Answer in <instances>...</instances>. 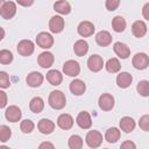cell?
Instances as JSON below:
<instances>
[{
    "label": "cell",
    "instance_id": "cell-33",
    "mask_svg": "<svg viewBox=\"0 0 149 149\" xmlns=\"http://www.w3.org/2000/svg\"><path fill=\"white\" fill-rule=\"evenodd\" d=\"M12 136V129L6 126V125H1L0 126V142L5 143L7 142Z\"/></svg>",
    "mask_w": 149,
    "mask_h": 149
},
{
    "label": "cell",
    "instance_id": "cell-20",
    "mask_svg": "<svg viewBox=\"0 0 149 149\" xmlns=\"http://www.w3.org/2000/svg\"><path fill=\"white\" fill-rule=\"evenodd\" d=\"M70 91H71V93L73 95L79 97V95H81V94L85 93V91H86V84L83 80H80V79H73L70 83Z\"/></svg>",
    "mask_w": 149,
    "mask_h": 149
},
{
    "label": "cell",
    "instance_id": "cell-26",
    "mask_svg": "<svg viewBox=\"0 0 149 149\" xmlns=\"http://www.w3.org/2000/svg\"><path fill=\"white\" fill-rule=\"evenodd\" d=\"M54 9L62 14V15H68L71 13V6L66 0H58L54 3Z\"/></svg>",
    "mask_w": 149,
    "mask_h": 149
},
{
    "label": "cell",
    "instance_id": "cell-42",
    "mask_svg": "<svg viewBox=\"0 0 149 149\" xmlns=\"http://www.w3.org/2000/svg\"><path fill=\"white\" fill-rule=\"evenodd\" d=\"M16 2L22 7H29L34 3V0H16Z\"/></svg>",
    "mask_w": 149,
    "mask_h": 149
},
{
    "label": "cell",
    "instance_id": "cell-15",
    "mask_svg": "<svg viewBox=\"0 0 149 149\" xmlns=\"http://www.w3.org/2000/svg\"><path fill=\"white\" fill-rule=\"evenodd\" d=\"M55 122L54 121H51L50 119H47V118H44V119H41L40 121H38V123H37V129L40 130V133L41 134H43V135H49V134H51L54 130H55Z\"/></svg>",
    "mask_w": 149,
    "mask_h": 149
},
{
    "label": "cell",
    "instance_id": "cell-17",
    "mask_svg": "<svg viewBox=\"0 0 149 149\" xmlns=\"http://www.w3.org/2000/svg\"><path fill=\"white\" fill-rule=\"evenodd\" d=\"M113 50H114L115 55L121 59H127L130 55V49L128 48L127 44H125L122 42H115L113 45Z\"/></svg>",
    "mask_w": 149,
    "mask_h": 149
},
{
    "label": "cell",
    "instance_id": "cell-4",
    "mask_svg": "<svg viewBox=\"0 0 149 149\" xmlns=\"http://www.w3.org/2000/svg\"><path fill=\"white\" fill-rule=\"evenodd\" d=\"M132 64L136 70H144L149 66V56L144 52H137L133 56Z\"/></svg>",
    "mask_w": 149,
    "mask_h": 149
},
{
    "label": "cell",
    "instance_id": "cell-34",
    "mask_svg": "<svg viewBox=\"0 0 149 149\" xmlns=\"http://www.w3.org/2000/svg\"><path fill=\"white\" fill-rule=\"evenodd\" d=\"M13 54L12 51L7 50V49H2L0 50V63L6 65V64H9L13 62Z\"/></svg>",
    "mask_w": 149,
    "mask_h": 149
},
{
    "label": "cell",
    "instance_id": "cell-19",
    "mask_svg": "<svg viewBox=\"0 0 149 149\" xmlns=\"http://www.w3.org/2000/svg\"><path fill=\"white\" fill-rule=\"evenodd\" d=\"M119 126H120V129L126 133V134H129L132 133L134 129H135V126H136V122L133 118L130 116H123L121 118V120L119 121Z\"/></svg>",
    "mask_w": 149,
    "mask_h": 149
},
{
    "label": "cell",
    "instance_id": "cell-27",
    "mask_svg": "<svg viewBox=\"0 0 149 149\" xmlns=\"http://www.w3.org/2000/svg\"><path fill=\"white\" fill-rule=\"evenodd\" d=\"M120 136H121V132L116 127L108 128L105 133V140L108 143H116L120 140Z\"/></svg>",
    "mask_w": 149,
    "mask_h": 149
},
{
    "label": "cell",
    "instance_id": "cell-9",
    "mask_svg": "<svg viewBox=\"0 0 149 149\" xmlns=\"http://www.w3.org/2000/svg\"><path fill=\"white\" fill-rule=\"evenodd\" d=\"M65 26L64 19L59 15H54L51 16L50 21H49V30L54 34H59L61 31H63Z\"/></svg>",
    "mask_w": 149,
    "mask_h": 149
},
{
    "label": "cell",
    "instance_id": "cell-5",
    "mask_svg": "<svg viewBox=\"0 0 149 149\" xmlns=\"http://www.w3.org/2000/svg\"><path fill=\"white\" fill-rule=\"evenodd\" d=\"M36 44L42 49H50L54 45V37L47 31H41L36 36Z\"/></svg>",
    "mask_w": 149,
    "mask_h": 149
},
{
    "label": "cell",
    "instance_id": "cell-8",
    "mask_svg": "<svg viewBox=\"0 0 149 149\" xmlns=\"http://www.w3.org/2000/svg\"><path fill=\"white\" fill-rule=\"evenodd\" d=\"M34 49H35L34 43H33V41H30V40H22V41H20V42L17 43V47H16L17 52H19L21 56H23V57L30 56V55L34 52Z\"/></svg>",
    "mask_w": 149,
    "mask_h": 149
},
{
    "label": "cell",
    "instance_id": "cell-6",
    "mask_svg": "<svg viewBox=\"0 0 149 149\" xmlns=\"http://www.w3.org/2000/svg\"><path fill=\"white\" fill-rule=\"evenodd\" d=\"M98 105L100 107V109L105 111V112H108V111H112L114 105H115V99L112 94L109 93H102L100 97H99V100H98Z\"/></svg>",
    "mask_w": 149,
    "mask_h": 149
},
{
    "label": "cell",
    "instance_id": "cell-39",
    "mask_svg": "<svg viewBox=\"0 0 149 149\" xmlns=\"http://www.w3.org/2000/svg\"><path fill=\"white\" fill-rule=\"evenodd\" d=\"M120 147H121L122 149H127V148H128V149H130V148H132V149H135V148H136V144H135L134 142H132V141H125L123 143H121Z\"/></svg>",
    "mask_w": 149,
    "mask_h": 149
},
{
    "label": "cell",
    "instance_id": "cell-41",
    "mask_svg": "<svg viewBox=\"0 0 149 149\" xmlns=\"http://www.w3.org/2000/svg\"><path fill=\"white\" fill-rule=\"evenodd\" d=\"M0 97H1V104H0V107L1 108H5L6 105H7V95L3 91H0Z\"/></svg>",
    "mask_w": 149,
    "mask_h": 149
},
{
    "label": "cell",
    "instance_id": "cell-32",
    "mask_svg": "<svg viewBox=\"0 0 149 149\" xmlns=\"http://www.w3.org/2000/svg\"><path fill=\"white\" fill-rule=\"evenodd\" d=\"M136 91L141 97H149V80H141L136 86Z\"/></svg>",
    "mask_w": 149,
    "mask_h": 149
},
{
    "label": "cell",
    "instance_id": "cell-7",
    "mask_svg": "<svg viewBox=\"0 0 149 149\" xmlns=\"http://www.w3.org/2000/svg\"><path fill=\"white\" fill-rule=\"evenodd\" d=\"M63 72L69 77H77L80 73V66L77 61L69 59L63 64Z\"/></svg>",
    "mask_w": 149,
    "mask_h": 149
},
{
    "label": "cell",
    "instance_id": "cell-18",
    "mask_svg": "<svg viewBox=\"0 0 149 149\" xmlns=\"http://www.w3.org/2000/svg\"><path fill=\"white\" fill-rule=\"evenodd\" d=\"M57 126L63 130H69L73 126V118L70 114L63 113L57 118Z\"/></svg>",
    "mask_w": 149,
    "mask_h": 149
},
{
    "label": "cell",
    "instance_id": "cell-25",
    "mask_svg": "<svg viewBox=\"0 0 149 149\" xmlns=\"http://www.w3.org/2000/svg\"><path fill=\"white\" fill-rule=\"evenodd\" d=\"M73 51L76 54V56L78 57H83L87 54L88 51V43L85 41V40H78L74 42V45H73Z\"/></svg>",
    "mask_w": 149,
    "mask_h": 149
},
{
    "label": "cell",
    "instance_id": "cell-24",
    "mask_svg": "<svg viewBox=\"0 0 149 149\" xmlns=\"http://www.w3.org/2000/svg\"><path fill=\"white\" fill-rule=\"evenodd\" d=\"M47 80L54 85V86H58L62 84L63 81V74L58 71V70H49L47 72Z\"/></svg>",
    "mask_w": 149,
    "mask_h": 149
},
{
    "label": "cell",
    "instance_id": "cell-12",
    "mask_svg": "<svg viewBox=\"0 0 149 149\" xmlns=\"http://www.w3.org/2000/svg\"><path fill=\"white\" fill-rule=\"evenodd\" d=\"M76 123L81 128V129H90L92 127V119L88 112L83 111L79 112V114L76 118Z\"/></svg>",
    "mask_w": 149,
    "mask_h": 149
},
{
    "label": "cell",
    "instance_id": "cell-36",
    "mask_svg": "<svg viewBox=\"0 0 149 149\" xmlns=\"http://www.w3.org/2000/svg\"><path fill=\"white\" fill-rule=\"evenodd\" d=\"M10 86L9 76L5 71H0V87L1 88H8Z\"/></svg>",
    "mask_w": 149,
    "mask_h": 149
},
{
    "label": "cell",
    "instance_id": "cell-11",
    "mask_svg": "<svg viewBox=\"0 0 149 149\" xmlns=\"http://www.w3.org/2000/svg\"><path fill=\"white\" fill-rule=\"evenodd\" d=\"M54 61H55V57H54V55L50 51H43L37 57V63L43 69L51 68L52 64H54Z\"/></svg>",
    "mask_w": 149,
    "mask_h": 149
},
{
    "label": "cell",
    "instance_id": "cell-3",
    "mask_svg": "<svg viewBox=\"0 0 149 149\" xmlns=\"http://www.w3.org/2000/svg\"><path fill=\"white\" fill-rule=\"evenodd\" d=\"M85 142L86 144L90 147V148H98L101 146L102 143V135L100 132L98 130H90L87 134H86V137H85Z\"/></svg>",
    "mask_w": 149,
    "mask_h": 149
},
{
    "label": "cell",
    "instance_id": "cell-31",
    "mask_svg": "<svg viewBox=\"0 0 149 149\" xmlns=\"http://www.w3.org/2000/svg\"><path fill=\"white\" fill-rule=\"evenodd\" d=\"M83 144H84L83 139L79 135H77V134L71 135L69 141H68V146H69L70 149H81Z\"/></svg>",
    "mask_w": 149,
    "mask_h": 149
},
{
    "label": "cell",
    "instance_id": "cell-21",
    "mask_svg": "<svg viewBox=\"0 0 149 149\" xmlns=\"http://www.w3.org/2000/svg\"><path fill=\"white\" fill-rule=\"evenodd\" d=\"M112 35L107 30H100L95 35V42L99 47H108L112 43Z\"/></svg>",
    "mask_w": 149,
    "mask_h": 149
},
{
    "label": "cell",
    "instance_id": "cell-14",
    "mask_svg": "<svg viewBox=\"0 0 149 149\" xmlns=\"http://www.w3.org/2000/svg\"><path fill=\"white\" fill-rule=\"evenodd\" d=\"M5 116L6 119L9 121V122H17L21 120V116H22V112L21 109L15 106V105H12L9 107L6 108L5 111Z\"/></svg>",
    "mask_w": 149,
    "mask_h": 149
},
{
    "label": "cell",
    "instance_id": "cell-2",
    "mask_svg": "<svg viewBox=\"0 0 149 149\" xmlns=\"http://www.w3.org/2000/svg\"><path fill=\"white\" fill-rule=\"evenodd\" d=\"M16 14V5L13 1H3L0 7V15L5 20H9L14 17Z\"/></svg>",
    "mask_w": 149,
    "mask_h": 149
},
{
    "label": "cell",
    "instance_id": "cell-30",
    "mask_svg": "<svg viewBox=\"0 0 149 149\" xmlns=\"http://www.w3.org/2000/svg\"><path fill=\"white\" fill-rule=\"evenodd\" d=\"M105 68H106L107 72H109V73H118L120 71V69H121V64H120L118 58L113 57V58H109L106 62Z\"/></svg>",
    "mask_w": 149,
    "mask_h": 149
},
{
    "label": "cell",
    "instance_id": "cell-23",
    "mask_svg": "<svg viewBox=\"0 0 149 149\" xmlns=\"http://www.w3.org/2000/svg\"><path fill=\"white\" fill-rule=\"evenodd\" d=\"M133 81V76L129 72H120L116 77V85L120 88H127Z\"/></svg>",
    "mask_w": 149,
    "mask_h": 149
},
{
    "label": "cell",
    "instance_id": "cell-28",
    "mask_svg": "<svg viewBox=\"0 0 149 149\" xmlns=\"http://www.w3.org/2000/svg\"><path fill=\"white\" fill-rule=\"evenodd\" d=\"M43 108H44V101H43V99L41 97H34L30 100V102H29V109L33 113L38 114V113H41L43 111Z\"/></svg>",
    "mask_w": 149,
    "mask_h": 149
},
{
    "label": "cell",
    "instance_id": "cell-29",
    "mask_svg": "<svg viewBox=\"0 0 149 149\" xmlns=\"http://www.w3.org/2000/svg\"><path fill=\"white\" fill-rule=\"evenodd\" d=\"M112 28L115 33H122L126 29V20L121 15H116L112 20Z\"/></svg>",
    "mask_w": 149,
    "mask_h": 149
},
{
    "label": "cell",
    "instance_id": "cell-37",
    "mask_svg": "<svg viewBox=\"0 0 149 149\" xmlns=\"http://www.w3.org/2000/svg\"><path fill=\"white\" fill-rule=\"evenodd\" d=\"M139 127L144 130V132H149V115L146 114V115H142L139 120Z\"/></svg>",
    "mask_w": 149,
    "mask_h": 149
},
{
    "label": "cell",
    "instance_id": "cell-38",
    "mask_svg": "<svg viewBox=\"0 0 149 149\" xmlns=\"http://www.w3.org/2000/svg\"><path fill=\"white\" fill-rule=\"evenodd\" d=\"M105 6H106V9L109 12L116 10L118 7L120 6V0H106Z\"/></svg>",
    "mask_w": 149,
    "mask_h": 149
},
{
    "label": "cell",
    "instance_id": "cell-43",
    "mask_svg": "<svg viewBox=\"0 0 149 149\" xmlns=\"http://www.w3.org/2000/svg\"><path fill=\"white\" fill-rule=\"evenodd\" d=\"M47 147H49V148H54L55 146H54L52 143H50V142H43V143H41V144L38 146L40 149H42V148H47Z\"/></svg>",
    "mask_w": 149,
    "mask_h": 149
},
{
    "label": "cell",
    "instance_id": "cell-35",
    "mask_svg": "<svg viewBox=\"0 0 149 149\" xmlns=\"http://www.w3.org/2000/svg\"><path fill=\"white\" fill-rule=\"evenodd\" d=\"M34 128H35V125H34V122H33L31 120H29V119H26V120H23V121L20 123V129H21V132L24 133V134H30V133L34 130Z\"/></svg>",
    "mask_w": 149,
    "mask_h": 149
},
{
    "label": "cell",
    "instance_id": "cell-1",
    "mask_svg": "<svg viewBox=\"0 0 149 149\" xmlns=\"http://www.w3.org/2000/svg\"><path fill=\"white\" fill-rule=\"evenodd\" d=\"M48 104L54 109H62V108H64L65 105H66L65 94L62 91H58V90L51 91L50 94H49V98H48Z\"/></svg>",
    "mask_w": 149,
    "mask_h": 149
},
{
    "label": "cell",
    "instance_id": "cell-22",
    "mask_svg": "<svg viewBox=\"0 0 149 149\" xmlns=\"http://www.w3.org/2000/svg\"><path fill=\"white\" fill-rule=\"evenodd\" d=\"M147 29L148 28H147V24L144 23V21L137 20L132 24V34L137 38L143 37L146 35V33H147Z\"/></svg>",
    "mask_w": 149,
    "mask_h": 149
},
{
    "label": "cell",
    "instance_id": "cell-16",
    "mask_svg": "<svg viewBox=\"0 0 149 149\" xmlns=\"http://www.w3.org/2000/svg\"><path fill=\"white\" fill-rule=\"evenodd\" d=\"M43 79H44V77L41 72L33 71V72L28 73V76L26 77V83L30 87H40L43 83Z\"/></svg>",
    "mask_w": 149,
    "mask_h": 149
},
{
    "label": "cell",
    "instance_id": "cell-10",
    "mask_svg": "<svg viewBox=\"0 0 149 149\" xmlns=\"http://www.w3.org/2000/svg\"><path fill=\"white\" fill-rule=\"evenodd\" d=\"M95 28H94V24L90 21H81L78 27H77V31L78 34L81 36V37H90L93 35Z\"/></svg>",
    "mask_w": 149,
    "mask_h": 149
},
{
    "label": "cell",
    "instance_id": "cell-40",
    "mask_svg": "<svg viewBox=\"0 0 149 149\" xmlns=\"http://www.w3.org/2000/svg\"><path fill=\"white\" fill-rule=\"evenodd\" d=\"M142 15H143V17H144L146 20L149 21V2H147V3L143 6V8H142Z\"/></svg>",
    "mask_w": 149,
    "mask_h": 149
},
{
    "label": "cell",
    "instance_id": "cell-13",
    "mask_svg": "<svg viewBox=\"0 0 149 149\" xmlns=\"http://www.w3.org/2000/svg\"><path fill=\"white\" fill-rule=\"evenodd\" d=\"M104 66V59L99 55H92L87 59V68L92 72H99Z\"/></svg>",
    "mask_w": 149,
    "mask_h": 149
}]
</instances>
